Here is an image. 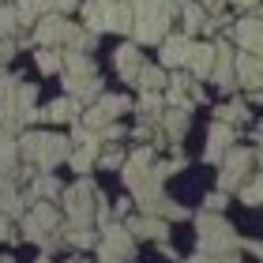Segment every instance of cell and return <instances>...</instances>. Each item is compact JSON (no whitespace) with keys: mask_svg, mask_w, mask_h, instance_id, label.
Instances as JSON below:
<instances>
[{"mask_svg":"<svg viewBox=\"0 0 263 263\" xmlns=\"http://www.w3.org/2000/svg\"><path fill=\"white\" fill-rule=\"evenodd\" d=\"M15 49H19V45L11 42V38H0V64L11 61V57H15Z\"/></svg>","mask_w":263,"mask_h":263,"instance_id":"40","label":"cell"},{"mask_svg":"<svg viewBox=\"0 0 263 263\" xmlns=\"http://www.w3.org/2000/svg\"><path fill=\"white\" fill-rule=\"evenodd\" d=\"M233 38L245 53H256L263 57V15H245L233 23Z\"/></svg>","mask_w":263,"mask_h":263,"instance_id":"17","label":"cell"},{"mask_svg":"<svg viewBox=\"0 0 263 263\" xmlns=\"http://www.w3.org/2000/svg\"><path fill=\"white\" fill-rule=\"evenodd\" d=\"M226 203H230V196H226L222 188H218V192H211V196H207V211H226Z\"/></svg>","mask_w":263,"mask_h":263,"instance_id":"38","label":"cell"},{"mask_svg":"<svg viewBox=\"0 0 263 263\" xmlns=\"http://www.w3.org/2000/svg\"><path fill=\"white\" fill-rule=\"evenodd\" d=\"M98 259L102 263H132L136 259V237H132L128 226L121 222H109V226H102V233H98Z\"/></svg>","mask_w":263,"mask_h":263,"instance_id":"10","label":"cell"},{"mask_svg":"<svg viewBox=\"0 0 263 263\" xmlns=\"http://www.w3.org/2000/svg\"><path fill=\"white\" fill-rule=\"evenodd\" d=\"M79 117H83V102L71 98V94H68V98L49 102V105L42 109V121H49V124H76Z\"/></svg>","mask_w":263,"mask_h":263,"instance_id":"21","label":"cell"},{"mask_svg":"<svg viewBox=\"0 0 263 263\" xmlns=\"http://www.w3.org/2000/svg\"><path fill=\"white\" fill-rule=\"evenodd\" d=\"M113 64H117V71H121L124 83H136V79H139V68L147 64V61H143V53H139V42L121 45V49L113 53Z\"/></svg>","mask_w":263,"mask_h":263,"instance_id":"22","label":"cell"},{"mask_svg":"<svg viewBox=\"0 0 263 263\" xmlns=\"http://www.w3.org/2000/svg\"><path fill=\"white\" fill-rule=\"evenodd\" d=\"M19 8V27H34L42 19V0H15Z\"/></svg>","mask_w":263,"mask_h":263,"instance_id":"32","label":"cell"},{"mask_svg":"<svg viewBox=\"0 0 263 263\" xmlns=\"http://www.w3.org/2000/svg\"><path fill=\"white\" fill-rule=\"evenodd\" d=\"M98 34L87 30V27H76L71 19L64 15H42L34 23V34H30V45H53V49H83L87 53Z\"/></svg>","mask_w":263,"mask_h":263,"instance_id":"5","label":"cell"},{"mask_svg":"<svg viewBox=\"0 0 263 263\" xmlns=\"http://www.w3.org/2000/svg\"><path fill=\"white\" fill-rule=\"evenodd\" d=\"M256 162H259V165H263V147H259V151H256Z\"/></svg>","mask_w":263,"mask_h":263,"instance_id":"48","label":"cell"},{"mask_svg":"<svg viewBox=\"0 0 263 263\" xmlns=\"http://www.w3.org/2000/svg\"><path fill=\"white\" fill-rule=\"evenodd\" d=\"M124 109H136L124 94H98V98L90 102V109H83V124L94 128V132H102L105 124H117V121H121Z\"/></svg>","mask_w":263,"mask_h":263,"instance_id":"12","label":"cell"},{"mask_svg":"<svg viewBox=\"0 0 263 263\" xmlns=\"http://www.w3.org/2000/svg\"><path fill=\"white\" fill-rule=\"evenodd\" d=\"M199 4H203V8H207V11H211V8H218V4H222V0H199Z\"/></svg>","mask_w":263,"mask_h":263,"instance_id":"45","label":"cell"},{"mask_svg":"<svg viewBox=\"0 0 263 263\" xmlns=\"http://www.w3.org/2000/svg\"><path fill=\"white\" fill-rule=\"evenodd\" d=\"M181 15H184V34H199L203 27H207V8H203V4L184 0V4H181Z\"/></svg>","mask_w":263,"mask_h":263,"instance_id":"28","label":"cell"},{"mask_svg":"<svg viewBox=\"0 0 263 263\" xmlns=\"http://www.w3.org/2000/svg\"><path fill=\"white\" fill-rule=\"evenodd\" d=\"M211 79H214L218 90H233L237 87V57H233V49L226 42H218V61L211 68Z\"/></svg>","mask_w":263,"mask_h":263,"instance_id":"18","label":"cell"},{"mask_svg":"<svg viewBox=\"0 0 263 263\" xmlns=\"http://www.w3.org/2000/svg\"><path fill=\"white\" fill-rule=\"evenodd\" d=\"M241 252H252L263 263V241H245V237H241Z\"/></svg>","mask_w":263,"mask_h":263,"instance_id":"41","label":"cell"},{"mask_svg":"<svg viewBox=\"0 0 263 263\" xmlns=\"http://www.w3.org/2000/svg\"><path fill=\"white\" fill-rule=\"evenodd\" d=\"M19 158H23L19 139H11V132H0V181H11V177H15Z\"/></svg>","mask_w":263,"mask_h":263,"instance_id":"25","label":"cell"},{"mask_svg":"<svg viewBox=\"0 0 263 263\" xmlns=\"http://www.w3.org/2000/svg\"><path fill=\"white\" fill-rule=\"evenodd\" d=\"M177 0H132V11H136V27H132V38L139 45H162L170 38V27L177 19Z\"/></svg>","mask_w":263,"mask_h":263,"instance_id":"2","label":"cell"},{"mask_svg":"<svg viewBox=\"0 0 263 263\" xmlns=\"http://www.w3.org/2000/svg\"><path fill=\"white\" fill-rule=\"evenodd\" d=\"M233 8H259V0H230Z\"/></svg>","mask_w":263,"mask_h":263,"instance_id":"43","label":"cell"},{"mask_svg":"<svg viewBox=\"0 0 263 263\" xmlns=\"http://www.w3.org/2000/svg\"><path fill=\"white\" fill-rule=\"evenodd\" d=\"M196 241L199 252H241V233L222 218V211L196 214Z\"/></svg>","mask_w":263,"mask_h":263,"instance_id":"9","label":"cell"},{"mask_svg":"<svg viewBox=\"0 0 263 263\" xmlns=\"http://www.w3.org/2000/svg\"><path fill=\"white\" fill-rule=\"evenodd\" d=\"M23 241L38 245L42 252H53V248L64 241V218L49 199H38L23 214Z\"/></svg>","mask_w":263,"mask_h":263,"instance_id":"6","label":"cell"},{"mask_svg":"<svg viewBox=\"0 0 263 263\" xmlns=\"http://www.w3.org/2000/svg\"><path fill=\"white\" fill-rule=\"evenodd\" d=\"M158 128L165 132V143H170V147H181L184 132L192 128V102L170 105V109H165V117H162V124H158Z\"/></svg>","mask_w":263,"mask_h":263,"instance_id":"16","label":"cell"},{"mask_svg":"<svg viewBox=\"0 0 263 263\" xmlns=\"http://www.w3.org/2000/svg\"><path fill=\"white\" fill-rule=\"evenodd\" d=\"M8 222H11L8 214H0V241H8V237H11V230H8Z\"/></svg>","mask_w":263,"mask_h":263,"instance_id":"42","label":"cell"},{"mask_svg":"<svg viewBox=\"0 0 263 263\" xmlns=\"http://www.w3.org/2000/svg\"><path fill=\"white\" fill-rule=\"evenodd\" d=\"M76 8H83L79 0H42V15H68Z\"/></svg>","mask_w":263,"mask_h":263,"instance_id":"35","label":"cell"},{"mask_svg":"<svg viewBox=\"0 0 263 263\" xmlns=\"http://www.w3.org/2000/svg\"><path fill=\"white\" fill-rule=\"evenodd\" d=\"M214 61H218V42H203L196 45V53H192V64H188V71H192L196 79H211V68Z\"/></svg>","mask_w":263,"mask_h":263,"instance_id":"26","label":"cell"},{"mask_svg":"<svg viewBox=\"0 0 263 263\" xmlns=\"http://www.w3.org/2000/svg\"><path fill=\"white\" fill-rule=\"evenodd\" d=\"M38 105V87L23 83L8 71H0V132H19L42 117Z\"/></svg>","mask_w":263,"mask_h":263,"instance_id":"1","label":"cell"},{"mask_svg":"<svg viewBox=\"0 0 263 263\" xmlns=\"http://www.w3.org/2000/svg\"><path fill=\"white\" fill-rule=\"evenodd\" d=\"M98 136H102V143H117V139L124 136V128H121V124H105V128L98 132Z\"/></svg>","mask_w":263,"mask_h":263,"instance_id":"39","label":"cell"},{"mask_svg":"<svg viewBox=\"0 0 263 263\" xmlns=\"http://www.w3.org/2000/svg\"><path fill=\"white\" fill-rule=\"evenodd\" d=\"M184 263H241V259H237V252H196Z\"/></svg>","mask_w":263,"mask_h":263,"instance_id":"36","label":"cell"},{"mask_svg":"<svg viewBox=\"0 0 263 263\" xmlns=\"http://www.w3.org/2000/svg\"><path fill=\"white\" fill-rule=\"evenodd\" d=\"M241 203L245 207H263V173L248 177V181L241 184Z\"/></svg>","mask_w":263,"mask_h":263,"instance_id":"31","label":"cell"},{"mask_svg":"<svg viewBox=\"0 0 263 263\" xmlns=\"http://www.w3.org/2000/svg\"><path fill=\"white\" fill-rule=\"evenodd\" d=\"M64 241L71 248H94V245H98V233H94V230H64Z\"/></svg>","mask_w":263,"mask_h":263,"instance_id":"34","label":"cell"},{"mask_svg":"<svg viewBox=\"0 0 263 263\" xmlns=\"http://www.w3.org/2000/svg\"><path fill=\"white\" fill-rule=\"evenodd\" d=\"M98 184L79 177L76 184L64 188V230H94L98 222Z\"/></svg>","mask_w":263,"mask_h":263,"instance_id":"8","label":"cell"},{"mask_svg":"<svg viewBox=\"0 0 263 263\" xmlns=\"http://www.w3.org/2000/svg\"><path fill=\"white\" fill-rule=\"evenodd\" d=\"M259 15H263V4H259Z\"/></svg>","mask_w":263,"mask_h":263,"instance_id":"51","label":"cell"},{"mask_svg":"<svg viewBox=\"0 0 263 263\" xmlns=\"http://www.w3.org/2000/svg\"><path fill=\"white\" fill-rule=\"evenodd\" d=\"M34 263H53V256H49V252H42V259H34Z\"/></svg>","mask_w":263,"mask_h":263,"instance_id":"47","label":"cell"},{"mask_svg":"<svg viewBox=\"0 0 263 263\" xmlns=\"http://www.w3.org/2000/svg\"><path fill=\"white\" fill-rule=\"evenodd\" d=\"M19 27V8L15 4H0V38H11Z\"/></svg>","mask_w":263,"mask_h":263,"instance_id":"33","label":"cell"},{"mask_svg":"<svg viewBox=\"0 0 263 263\" xmlns=\"http://www.w3.org/2000/svg\"><path fill=\"white\" fill-rule=\"evenodd\" d=\"M237 83L252 94V90H263V57L256 53H237Z\"/></svg>","mask_w":263,"mask_h":263,"instance_id":"20","label":"cell"},{"mask_svg":"<svg viewBox=\"0 0 263 263\" xmlns=\"http://www.w3.org/2000/svg\"><path fill=\"white\" fill-rule=\"evenodd\" d=\"M252 165H256V151L252 147H233L222 158V165H218V188H222V192L241 188L248 181V173H252Z\"/></svg>","mask_w":263,"mask_h":263,"instance_id":"11","label":"cell"},{"mask_svg":"<svg viewBox=\"0 0 263 263\" xmlns=\"http://www.w3.org/2000/svg\"><path fill=\"white\" fill-rule=\"evenodd\" d=\"M68 263H87V259H68Z\"/></svg>","mask_w":263,"mask_h":263,"instance_id":"50","label":"cell"},{"mask_svg":"<svg viewBox=\"0 0 263 263\" xmlns=\"http://www.w3.org/2000/svg\"><path fill=\"white\" fill-rule=\"evenodd\" d=\"M0 214H8V218H23L27 214V192H19L15 177L0 181Z\"/></svg>","mask_w":263,"mask_h":263,"instance_id":"23","label":"cell"},{"mask_svg":"<svg viewBox=\"0 0 263 263\" xmlns=\"http://www.w3.org/2000/svg\"><path fill=\"white\" fill-rule=\"evenodd\" d=\"M196 45L199 42L192 38V34H170V38L162 42V53H158L162 68H188V64H192Z\"/></svg>","mask_w":263,"mask_h":263,"instance_id":"14","label":"cell"},{"mask_svg":"<svg viewBox=\"0 0 263 263\" xmlns=\"http://www.w3.org/2000/svg\"><path fill=\"white\" fill-rule=\"evenodd\" d=\"M64 196V184L57 181L53 173H42L38 177H30V184H27V203H38V199H61Z\"/></svg>","mask_w":263,"mask_h":263,"instance_id":"24","label":"cell"},{"mask_svg":"<svg viewBox=\"0 0 263 263\" xmlns=\"http://www.w3.org/2000/svg\"><path fill=\"white\" fill-rule=\"evenodd\" d=\"M214 121L241 124V121H248V105L245 102H222V105H214Z\"/></svg>","mask_w":263,"mask_h":263,"instance_id":"30","label":"cell"},{"mask_svg":"<svg viewBox=\"0 0 263 263\" xmlns=\"http://www.w3.org/2000/svg\"><path fill=\"white\" fill-rule=\"evenodd\" d=\"M0 263H15V259H11V256H0Z\"/></svg>","mask_w":263,"mask_h":263,"instance_id":"49","label":"cell"},{"mask_svg":"<svg viewBox=\"0 0 263 263\" xmlns=\"http://www.w3.org/2000/svg\"><path fill=\"white\" fill-rule=\"evenodd\" d=\"M83 27L94 34H132V27H136L132 0H87L83 4Z\"/></svg>","mask_w":263,"mask_h":263,"instance_id":"7","label":"cell"},{"mask_svg":"<svg viewBox=\"0 0 263 263\" xmlns=\"http://www.w3.org/2000/svg\"><path fill=\"white\" fill-rule=\"evenodd\" d=\"M61 83L71 98H79V102H94L102 94V71L94 64V57L83 53V49H64Z\"/></svg>","mask_w":263,"mask_h":263,"instance_id":"4","label":"cell"},{"mask_svg":"<svg viewBox=\"0 0 263 263\" xmlns=\"http://www.w3.org/2000/svg\"><path fill=\"white\" fill-rule=\"evenodd\" d=\"M136 87H139V90H165V87H170V76H165L162 64H143Z\"/></svg>","mask_w":263,"mask_h":263,"instance_id":"27","label":"cell"},{"mask_svg":"<svg viewBox=\"0 0 263 263\" xmlns=\"http://www.w3.org/2000/svg\"><path fill=\"white\" fill-rule=\"evenodd\" d=\"M98 165H102V170H121V165H124V151L109 147L105 154H98Z\"/></svg>","mask_w":263,"mask_h":263,"instance_id":"37","label":"cell"},{"mask_svg":"<svg viewBox=\"0 0 263 263\" xmlns=\"http://www.w3.org/2000/svg\"><path fill=\"white\" fill-rule=\"evenodd\" d=\"M177 4H184V0H177Z\"/></svg>","mask_w":263,"mask_h":263,"instance_id":"52","label":"cell"},{"mask_svg":"<svg viewBox=\"0 0 263 263\" xmlns=\"http://www.w3.org/2000/svg\"><path fill=\"white\" fill-rule=\"evenodd\" d=\"M165 109H170V102H165V90H143L139 102H136V113H139V124H162Z\"/></svg>","mask_w":263,"mask_h":263,"instance_id":"19","label":"cell"},{"mask_svg":"<svg viewBox=\"0 0 263 263\" xmlns=\"http://www.w3.org/2000/svg\"><path fill=\"white\" fill-rule=\"evenodd\" d=\"M252 102H256V105H263V90H252Z\"/></svg>","mask_w":263,"mask_h":263,"instance_id":"46","label":"cell"},{"mask_svg":"<svg viewBox=\"0 0 263 263\" xmlns=\"http://www.w3.org/2000/svg\"><path fill=\"white\" fill-rule=\"evenodd\" d=\"M252 139H256V147H263V124H256V132H252Z\"/></svg>","mask_w":263,"mask_h":263,"instance_id":"44","label":"cell"},{"mask_svg":"<svg viewBox=\"0 0 263 263\" xmlns=\"http://www.w3.org/2000/svg\"><path fill=\"white\" fill-rule=\"evenodd\" d=\"M128 230H132V237L136 241H170V218H162V214H136V218H128L124 222Z\"/></svg>","mask_w":263,"mask_h":263,"instance_id":"15","label":"cell"},{"mask_svg":"<svg viewBox=\"0 0 263 263\" xmlns=\"http://www.w3.org/2000/svg\"><path fill=\"white\" fill-rule=\"evenodd\" d=\"M237 147V124H226V121H214L207 132V147H203V162L211 165H222V158Z\"/></svg>","mask_w":263,"mask_h":263,"instance_id":"13","label":"cell"},{"mask_svg":"<svg viewBox=\"0 0 263 263\" xmlns=\"http://www.w3.org/2000/svg\"><path fill=\"white\" fill-rule=\"evenodd\" d=\"M71 147H76V139L57 136V132H23V136H19L23 158H27L30 165H38L42 173H53L61 162H68Z\"/></svg>","mask_w":263,"mask_h":263,"instance_id":"3","label":"cell"},{"mask_svg":"<svg viewBox=\"0 0 263 263\" xmlns=\"http://www.w3.org/2000/svg\"><path fill=\"white\" fill-rule=\"evenodd\" d=\"M34 61L42 71H61L64 68V49H53V45H38L34 49Z\"/></svg>","mask_w":263,"mask_h":263,"instance_id":"29","label":"cell"}]
</instances>
